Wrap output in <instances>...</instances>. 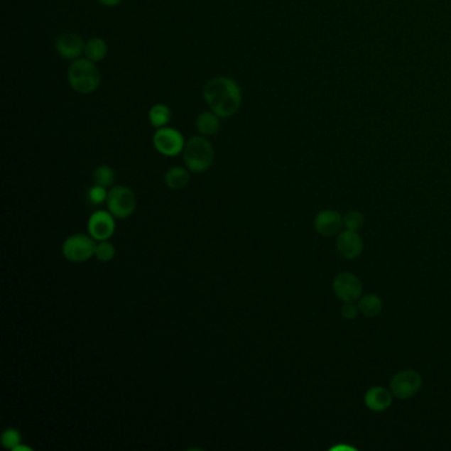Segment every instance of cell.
Segmentation results:
<instances>
[{"label": "cell", "instance_id": "obj_5", "mask_svg": "<svg viewBox=\"0 0 451 451\" xmlns=\"http://www.w3.org/2000/svg\"><path fill=\"white\" fill-rule=\"evenodd\" d=\"M97 241L89 234H72L63 244V254L69 262L81 263L96 254Z\"/></svg>", "mask_w": 451, "mask_h": 451}, {"label": "cell", "instance_id": "obj_8", "mask_svg": "<svg viewBox=\"0 0 451 451\" xmlns=\"http://www.w3.org/2000/svg\"><path fill=\"white\" fill-rule=\"evenodd\" d=\"M332 288L336 297L342 302H356L363 294V285L360 279L355 274L347 271L336 276L332 282Z\"/></svg>", "mask_w": 451, "mask_h": 451}, {"label": "cell", "instance_id": "obj_13", "mask_svg": "<svg viewBox=\"0 0 451 451\" xmlns=\"http://www.w3.org/2000/svg\"><path fill=\"white\" fill-rule=\"evenodd\" d=\"M393 394L384 386H372L364 396L365 406L371 412L381 413L391 408L393 403Z\"/></svg>", "mask_w": 451, "mask_h": 451}, {"label": "cell", "instance_id": "obj_20", "mask_svg": "<svg viewBox=\"0 0 451 451\" xmlns=\"http://www.w3.org/2000/svg\"><path fill=\"white\" fill-rule=\"evenodd\" d=\"M96 256L101 262H109L116 257V246L109 241H97Z\"/></svg>", "mask_w": 451, "mask_h": 451}, {"label": "cell", "instance_id": "obj_9", "mask_svg": "<svg viewBox=\"0 0 451 451\" xmlns=\"http://www.w3.org/2000/svg\"><path fill=\"white\" fill-rule=\"evenodd\" d=\"M87 231L96 241L109 240L116 232V217L109 211H96L89 217Z\"/></svg>", "mask_w": 451, "mask_h": 451}, {"label": "cell", "instance_id": "obj_15", "mask_svg": "<svg viewBox=\"0 0 451 451\" xmlns=\"http://www.w3.org/2000/svg\"><path fill=\"white\" fill-rule=\"evenodd\" d=\"M219 118L220 116L214 114L213 112L212 113L205 112V113L200 114L196 119V127H197L199 133L205 135V136H211V135L216 134L219 131V129H220Z\"/></svg>", "mask_w": 451, "mask_h": 451}, {"label": "cell", "instance_id": "obj_18", "mask_svg": "<svg viewBox=\"0 0 451 451\" xmlns=\"http://www.w3.org/2000/svg\"><path fill=\"white\" fill-rule=\"evenodd\" d=\"M148 119H150L151 125L156 127V129H161V127H164L170 122L171 112H170L168 106L163 105V104H158V105L151 107V110L148 113Z\"/></svg>", "mask_w": 451, "mask_h": 451}, {"label": "cell", "instance_id": "obj_22", "mask_svg": "<svg viewBox=\"0 0 451 451\" xmlns=\"http://www.w3.org/2000/svg\"><path fill=\"white\" fill-rule=\"evenodd\" d=\"M344 225L349 231L357 232L364 225V217L359 211H349L344 216Z\"/></svg>", "mask_w": 451, "mask_h": 451}, {"label": "cell", "instance_id": "obj_1", "mask_svg": "<svg viewBox=\"0 0 451 451\" xmlns=\"http://www.w3.org/2000/svg\"><path fill=\"white\" fill-rule=\"evenodd\" d=\"M204 98L212 112L220 118L236 114L242 102L239 84L228 77L212 78L204 87Z\"/></svg>", "mask_w": 451, "mask_h": 451}, {"label": "cell", "instance_id": "obj_7", "mask_svg": "<svg viewBox=\"0 0 451 451\" xmlns=\"http://www.w3.org/2000/svg\"><path fill=\"white\" fill-rule=\"evenodd\" d=\"M154 147L158 153L164 156H176L184 150L183 135L171 127H161L156 130L153 138Z\"/></svg>", "mask_w": 451, "mask_h": 451}, {"label": "cell", "instance_id": "obj_4", "mask_svg": "<svg viewBox=\"0 0 451 451\" xmlns=\"http://www.w3.org/2000/svg\"><path fill=\"white\" fill-rule=\"evenodd\" d=\"M107 211L116 219H127L136 210V196L134 191L126 185L112 187L107 193Z\"/></svg>", "mask_w": 451, "mask_h": 451}, {"label": "cell", "instance_id": "obj_21", "mask_svg": "<svg viewBox=\"0 0 451 451\" xmlns=\"http://www.w3.org/2000/svg\"><path fill=\"white\" fill-rule=\"evenodd\" d=\"M1 446L4 449H9V450H13L18 445L21 443V434L19 430L10 428V429H6L4 432L1 433Z\"/></svg>", "mask_w": 451, "mask_h": 451}, {"label": "cell", "instance_id": "obj_2", "mask_svg": "<svg viewBox=\"0 0 451 451\" xmlns=\"http://www.w3.org/2000/svg\"><path fill=\"white\" fill-rule=\"evenodd\" d=\"M67 80L72 89L77 93L90 94L99 87L101 75L93 61L89 58H80L69 67Z\"/></svg>", "mask_w": 451, "mask_h": 451}, {"label": "cell", "instance_id": "obj_16", "mask_svg": "<svg viewBox=\"0 0 451 451\" xmlns=\"http://www.w3.org/2000/svg\"><path fill=\"white\" fill-rule=\"evenodd\" d=\"M357 308L364 317H377L383 310V300L374 294H365L364 297L360 298Z\"/></svg>", "mask_w": 451, "mask_h": 451}, {"label": "cell", "instance_id": "obj_24", "mask_svg": "<svg viewBox=\"0 0 451 451\" xmlns=\"http://www.w3.org/2000/svg\"><path fill=\"white\" fill-rule=\"evenodd\" d=\"M359 308L356 306L355 302H344V305L340 308V314L344 319L352 320L359 315Z\"/></svg>", "mask_w": 451, "mask_h": 451}, {"label": "cell", "instance_id": "obj_19", "mask_svg": "<svg viewBox=\"0 0 451 451\" xmlns=\"http://www.w3.org/2000/svg\"><path fill=\"white\" fill-rule=\"evenodd\" d=\"M93 180L98 185L109 188V187H112L114 184V180H116L114 170L112 167H109V165H99V167H97L94 173H93Z\"/></svg>", "mask_w": 451, "mask_h": 451}, {"label": "cell", "instance_id": "obj_6", "mask_svg": "<svg viewBox=\"0 0 451 451\" xmlns=\"http://www.w3.org/2000/svg\"><path fill=\"white\" fill-rule=\"evenodd\" d=\"M423 386V377L414 369H403L393 374L391 379L389 388L394 397L400 400H408L414 394L418 393V391Z\"/></svg>", "mask_w": 451, "mask_h": 451}, {"label": "cell", "instance_id": "obj_12", "mask_svg": "<svg viewBox=\"0 0 451 451\" xmlns=\"http://www.w3.org/2000/svg\"><path fill=\"white\" fill-rule=\"evenodd\" d=\"M58 55L67 60H76L85 50V44L76 33H63L56 40Z\"/></svg>", "mask_w": 451, "mask_h": 451}, {"label": "cell", "instance_id": "obj_10", "mask_svg": "<svg viewBox=\"0 0 451 451\" xmlns=\"http://www.w3.org/2000/svg\"><path fill=\"white\" fill-rule=\"evenodd\" d=\"M336 249L343 259L348 261L359 259L364 250V241L357 232L347 229L340 232L336 240Z\"/></svg>", "mask_w": 451, "mask_h": 451}, {"label": "cell", "instance_id": "obj_26", "mask_svg": "<svg viewBox=\"0 0 451 451\" xmlns=\"http://www.w3.org/2000/svg\"><path fill=\"white\" fill-rule=\"evenodd\" d=\"M13 451H32V449L28 447V446H24V445L20 443V445H18V446L13 449Z\"/></svg>", "mask_w": 451, "mask_h": 451}, {"label": "cell", "instance_id": "obj_11", "mask_svg": "<svg viewBox=\"0 0 451 451\" xmlns=\"http://www.w3.org/2000/svg\"><path fill=\"white\" fill-rule=\"evenodd\" d=\"M343 225H344V219L342 217V214L339 212L334 211V210H325V211L319 212L315 217V221H314L315 231L325 237H331V236H335L337 233H340Z\"/></svg>", "mask_w": 451, "mask_h": 451}, {"label": "cell", "instance_id": "obj_23", "mask_svg": "<svg viewBox=\"0 0 451 451\" xmlns=\"http://www.w3.org/2000/svg\"><path fill=\"white\" fill-rule=\"evenodd\" d=\"M107 193L109 191H106L105 187L96 184L87 191V199L93 205H101L107 200Z\"/></svg>", "mask_w": 451, "mask_h": 451}, {"label": "cell", "instance_id": "obj_17", "mask_svg": "<svg viewBox=\"0 0 451 451\" xmlns=\"http://www.w3.org/2000/svg\"><path fill=\"white\" fill-rule=\"evenodd\" d=\"M85 56L93 63L102 61L107 55V45L102 39H92L85 44Z\"/></svg>", "mask_w": 451, "mask_h": 451}, {"label": "cell", "instance_id": "obj_25", "mask_svg": "<svg viewBox=\"0 0 451 451\" xmlns=\"http://www.w3.org/2000/svg\"><path fill=\"white\" fill-rule=\"evenodd\" d=\"M98 1L106 7H116L122 3V0H98Z\"/></svg>", "mask_w": 451, "mask_h": 451}, {"label": "cell", "instance_id": "obj_14", "mask_svg": "<svg viewBox=\"0 0 451 451\" xmlns=\"http://www.w3.org/2000/svg\"><path fill=\"white\" fill-rule=\"evenodd\" d=\"M191 180V175L188 168L183 167H173L164 175V182L170 190H183Z\"/></svg>", "mask_w": 451, "mask_h": 451}, {"label": "cell", "instance_id": "obj_3", "mask_svg": "<svg viewBox=\"0 0 451 451\" xmlns=\"http://www.w3.org/2000/svg\"><path fill=\"white\" fill-rule=\"evenodd\" d=\"M183 158L190 171L196 173H204L213 164L214 150L211 142L204 136H193L192 139L184 146Z\"/></svg>", "mask_w": 451, "mask_h": 451}]
</instances>
